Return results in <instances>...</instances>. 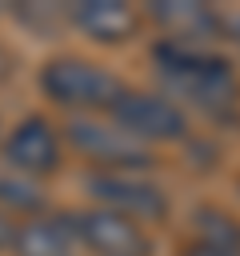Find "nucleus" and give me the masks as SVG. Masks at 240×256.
I'll use <instances>...</instances> for the list:
<instances>
[{
	"label": "nucleus",
	"mask_w": 240,
	"mask_h": 256,
	"mask_svg": "<svg viewBox=\"0 0 240 256\" xmlns=\"http://www.w3.org/2000/svg\"><path fill=\"white\" fill-rule=\"evenodd\" d=\"M80 248L92 256H148V236L136 220L108 212V208H84L72 216Z\"/></svg>",
	"instance_id": "6"
},
{
	"label": "nucleus",
	"mask_w": 240,
	"mask_h": 256,
	"mask_svg": "<svg viewBox=\"0 0 240 256\" xmlns=\"http://www.w3.org/2000/svg\"><path fill=\"white\" fill-rule=\"evenodd\" d=\"M4 160L12 164V172L48 176V172L60 164V140H56V132L48 128V120L28 116V120H20V124L8 132V140H4Z\"/></svg>",
	"instance_id": "8"
},
{
	"label": "nucleus",
	"mask_w": 240,
	"mask_h": 256,
	"mask_svg": "<svg viewBox=\"0 0 240 256\" xmlns=\"http://www.w3.org/2000/svg\"><path fill=\"white\" fill-rule=\"evenodd\" d=\"M80 240L72 228V216H32L16 228L12 252L16 256H76Z\"/></svg>",
	"instance_id": "10"
},
{
	"label": "nucleus",
	"mask_w": 240,
	"mask_h": 256,
	"mask_svg": "<svg viewBox=\"0 0 240 256\" xmlns=\"http://www.w3.org/2000/svg\"><path fill=\"white\" fill-rule=\"evenodd\" d=\"M184 256H240V252H228V248H208V244H192Z\"/></svg>",
	"instance_id": "13"
},
{
	"label": "nucleus",
	"mask_w": 240,
	"mask_h": 256,
	"mask_svg": "<svg viewBox=\"0 0 240 256\" xmlns=\"http://www.w3.org/2000/svg\"><path fill=\"white\" fill-rule=\"evenodd\" d=\"M40 88H44V96L52 104L72 108V112H96V108L108 112L116 104V96L124 92L120 80L108 68H100L92 60H80V56L48 60L44 72H40Z\"/></svg>",
	"instance_id": "2"
},
{
	"label": "nucleus",
	"mask_w": 240,
	"mask_h": 256,
	"mask_svg": "<svg viewBox=\"0 0 240 256\" xmlns=\"http://www.w3.org/2000/svg\"><path fill=\"white\" fill-rule=\"evenodd\" d=\"M112 124H120L132 140L148 144H180L188 136V116L184 108L164 96V92H144V88H124L116 104L108 108Z\"/></svg>",
	"instance_id": "3"
},
{
	"label": "nucleus",
	"mask_w": 240,
	"mask_h": 256,
	"mask_svg": "<svg viewBox=\"0 0 240 256\" xmlns=\"http://www.w3.org/2000/svg\"><path fill=\"white\" fill-rule=\"evenodd\" d=\"M84 192L96 200V208H108V212H120L128 220L144 216V220H156L168 212V196L160 184H152L148 176L140 172H88L84 176Z\"/></svg>",
	"instance_id": "5"
},
{
	"label": "nucleus",
	"mask_w": 240,
	"mask_h": 256,
	"mask_svg": "<svg viewBox=\"0 0 240 256\" xmlns=\"http://www.w3.org/2000/svg\"><path fill=\"white\" fill-rule=\"evenodd\" d=\"M148 16H152V20L168 32L164 40L204 44V48H212L216 40H228V12H216L212 4L160 0V4H148Z\"/></svg>",
	"instance_id": "7"
},
{
	"label": "nucleus",
	"mask_w": 240,
	"mask_h": 256,
	"mask_svg": "<svg viewBox=\"0 0 240 256\" xmlns=\"http://www.w3.org/2000/svg\"><path fill=\"white\" fill-rule=\"evenodd\" d=\"M64 136L76 152L100 164V172H144L152 164V148L132 140L120 124L96 120V116H72L64 124Z\"/></svg>",
	"instance_id": "4"
},
{
	"label": "nucleus",
	"mask_w": 240,
	"mask_h": 256,
	"mask_svg": "<svg viewBox=\"0 0 240 256\" xmlns=\"http://www.w3.org/2000/svg\"><path fill=\"white\" fill-rule=\"evenodd\" d=\"M12 240H16V228H12V220L0 208V248H12Z\"/></svg>",
	"instance_id": "12"
},
{
	"label": "nucleus",
	"mask_w": 240,
	"mask_h": 256,
	"mask_svg": "<svg viewBox=\"0 0 240 256\" xmlns=\"http://www.w3.org/2000/svg\"><path fill=\"white\" fill-rule=\"evenodd\" d=\"M68 20L96 44H124L140 24V16L120 0H80L68 8Z\"/></svg>",
	"instance_id": "9"
},
{
	"label": "nucleus",
	"mask_w": 240,
	"mask_h": 256,
	"mask_svg": "<svg viewBox=\"0 0 240 256\" xmlns=\"http://www.w3.org/2000/svg\"><path fill=\"white\" fill-rule=\"evenodd\" d=\"M152 64L156 76L172 96L192 104L196 112L224 116L240 100V80L228 56L204 44H180V40H156L152 44Z\"/></svg>",
	"instance_id": "1"
},
{
	"label": "nucleus",
	"mask_w": 240,
	"mask_h": 256,
	"mask_svg": "<svg viewBox=\"0 0 240 256\" xmlns=\"http://www.w3.org/2000/svg\"><path fill=\"white\" fill-rule=\"evenodd\" d=\"M0 208L12 212H40L44 208V192L32 184V176L24 172H0Z\"/></svg>",
	"instance_id": "11"
}]
</instances>
